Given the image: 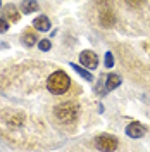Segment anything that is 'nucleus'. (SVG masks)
Returning <instances> with one entry per match:
<instances>
[{
	"label": "nucleus",
	"mask_w": 150,
	"mask_h": 152,
	"mask_svg": "<svg viewBox=\"0 0 150 152\" xmlns=\"http://www.w3.org/2000/svg\"><path fill=\"white\" fill-rule=\"evenodd\" d=\"M38 47H40V50H43V52H48L50 47H52V43H50V40H40Z\"/></svg>",
	"instance_id": "nucleus-14"
},
{
	"label": "nucleus",
	"mask_w": 150,
	"mask_h": 152,
	"mask_svg": "<svg viewBox=\"0 0 150 152\" xmlns=\"http://www.w3.org/2000/svg\"><path fill=\"white\" fill-rule=\"evenodd\" d=\"M145 0H130V4H131V7H140L141 4H143Z\"/></svg>",
	"instance_id": "nucleus-17"
},
{
	"label": "nucleus",
	"mask_w": 150,
	"mask_h": 152,
	"mask_svg": "<svg viewBox=\"0 0 150 152\" xmlns=\"http://www.w3.org/2000/svg\"><path fill=\"white\" fill-rule=\"evenodd\" d=\"M40 9V5H38L36 0H24L23 4H21V10L24 12V14H31V12H36Z\"/></svg>",
	"instance_id": "nucleus-10"
},
{
	"label": "nucleus",
	"mask_w": 150,
	"mask_h": 152,
	"mask_svg": "<svg viewBox=\"0 0 150 152\" xmlns=\"http://www.w3.org/2000/svg\"><path fill=\"white\" fill-rule=\"evenodd\" d=\"M98 2H100V4H103V2H109V0H98Z\"/></svg>",
	"instance_id": "nucleus-18"
},
{
	"label": "nucleus",
	"mask_w": 150,
	"mask_h": 152,
	"mask_svg": "<svg viewBox=\"0 0 150 152\" xmlns=\"http://www.w3.org/2000/svg\"><path fill=\"white\" fill-rule=\"evenodd\" d=\"M71 67H73V69H74V71H76V73H78L79 76H83V78L86 80V81H92V80H93V76L90 75V73H88V71H86L84 67L78 66V64H71Z\"/></svg>",
	"instance_id": "nucleus-13"
},
{
	"label": "nucleus",
	"mask_w": 150,
	"mask_h": 152,
	"mask_svg": "<svg viewBox=\"0 0 150 152\" xmlns=\"http://www.w3.org/2000/svg\"><path fill=\"white\" fill-rule=\"evenodd\" d=\"M0 5H2V0H0Z\"/></svg>",
	"instance_id": "nucleus-19"
},
{
	"label": "nucleus",
	"mask_w": 150,
	"mask_h": 152,
	"mask_svg": "<svg viewBox=\"0 0 150 152\" xmlns=\"http://www.w3.org/2000/svg\"><path fill=\"white\" fill-rule=\"evenodd\" d=\"M33 26L40 31H48L50 29V19L47 16H38L35 21H33Z\"/></svg>",
	"instance_id": "nucleus-9"
},
{
	"label": "nucleus",
	"mask_w": 150,
	"mask_h": 152,
	"mask_svg": "<svg viewBox=\"0 0 150 152\" xmlns=\"http://www.w3.org/2000/svg\"><path fill=\"white\" fill-rule=\"evenodd\" d=\"M2 14H4V18L7 19V21H10V23H17L19 19H21L17 7H16V5H12V4L5 5V7H4V10H2Z\"/></svg>",
	"instance_id": "nucleus-6"
},
{
	"label": "nucleus",
	"mask_w": 150,
	"mask_h": 152,
	"mask_svg": "<svg viewBox=\"0 0 150 152\" xmlns=\"http://www.w3.org/2000/svg\"><path fill=\"white\" fill-rule=\"evenodd\" d=\"M7 29H9V24H7V21L0 18V33H5Z\"/></svg>",
	"instance_id": "nucleus-16"
},
{
	"label": "nucleus",
	"mask_w": 150,
	"mask_h": 152,
	"mask_svg": "<svg viewBox=\"0 0 150 152\" xmlns=\"http://www.w3.org/2000/svg\"><path fill=\"white\" fill-rule=\"evenodd\" d=\"M114 66V57L111 52H107L105 54V67H112Z\"/></svg>",
	"instance_id": "nucleus-15"
},
{
	"label": "nucleus",
	"mask_w": 150,
	"mask_h": 152,
	"mask_svg": "<svg viewBox=\"0 0 150 152\" xmlns=\"http://www.w3.org/2000/svg\"><path fill=\"white\" fill-rule=\"evenodd\" d=\"M95 145H97V149H100V151H116L117 149V140H116V137L112 135H100V137H97L95 138Z\"/></svg>",
	"instance_id": "nucleus-3"
},
{
	"label": "nucleus",
	"mask_w": 150,
	"mask_h": 152,
	"mask_svg": "<svg viewBox=\"0 0 150 152\" xmlns=\"http://www.w3.org/2000/svg\"><path fill=\"white\" fill-rule=\"evenodd\" d=\"M21 42H23V45H26V47H33L35 43H38V38L33 31H26V33H23Z\"/></svg>",
	"instance_id": "nucleus-11"
},
{
	"label": "nucleus",
	"mask_w": 150,
	"mask_h": 152,
	"mask_svg": "<svg viewBox=\"0 0 150 152\" xmlns=\"http://www.w3.org/2000/svg\"><path fill=\"white\" fill-rule=\"evenodd\" d=\"M23 121H24V116L23 114H16L14 118H9L7 119V124H9L10 128H19L23 124Z\"/></svg>",
	"instance_id": "nucleus-12"
},
{
	"label": "nucleus",
	"mask_w": 150,
	"mask_h": 152,
	"mask_svg": "<svg viewBox=\"0 0 150 152\" xmlns=\"http://www.w3.org/2000/svg\"><path fill=\"white\" fill-rule=\"evenodd\" d=\"M54 114L62 123H73V121H76V118L79 114V105L76 102H62L54 109Z\"/></svg>",
	"instance_id": "nucleus-2"
},
{
	"label": "nucleus",
	"mask_w": 150,
	"mask_h": 152,
	"mask_svg": "<svg viewBox=\"0 0 150 152\" xmlns=\"http://www.w3.org/2000/svg\"><path fill=\"white\" fill-rule=\"evenodd\" d=\"M98 19H100V24L102 26H105V28H109V26H112L114 23H116V18H114V12L109 9H103L102 12H100V16H98Z\"/></svg>",
	"instance_id": "nucleus-7"
},
{
	"label": "nucleus",
	"mask_w": 150,
	"mask_h": 152,
	"mask_svg": "<svg viewBox=\"0 0 150 152\" xmlns=\"http://www.w3.org/2000/svg\"><path fill=\"white\" fill-rule=\"evenodd\" d=\"M145 133H147V128L141 123H130L126 126V135L131 138H141Z\"/></svg>",
	"instance_id": "nucleus-5"
},
{
	"label": "nucleus",
	"mask_w": 150,
	"mask_h": 152,
	"mask_svg": "<svg viewBox=\"0 0 150 152\" xmlns=\"http://www.w3.org/2000/svg\"><path fill=\"white\" fill-rule=\"evenodd\" d=\"M79 61H81V64L84 67H88V69H95V67L98 66V57L95 52L92 50H83L81 54H79Z\"/></svg>",
	"instance_id": "nucleus-4"
},
{
	"label": "nucleus",
	"mask_w": 150,
	"mask_h": 152,
	"mask_svg": "<svg viewBox=\"0 0 150 152\" xmlns=\"http://www.w3.org/2000/svg\"><path fill=\"white\" fill-rule=\"evenodd\" d=\"M119 85H121V76L119 75H109L105 78V88H107V92L116 90Z\"/></svg>",
	"instance_id": "nucleus-8"
},
{
	"label": "nucleus",
	"mask_w": 150,
	"mask_h": 152,
	"mask_svg": "<svg viewBox=\"0 0 150 152\" xmlns=\"http://www.w3.org/2000/svg\"><path fill=\"white\" fill-rule=\"evenodd\" d=\"M69 85H71V80H69V76H67L64 71H55V73H52L47 80L48 92H52L54 95H60V94H64V92H67Z\"/></svg>",
	"instance_id": "nucleus-1"
}]
</instances>
